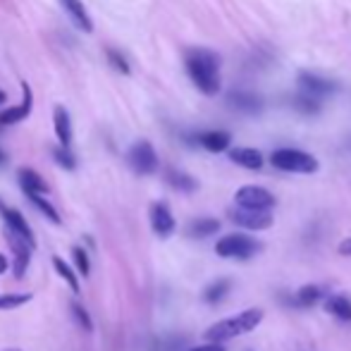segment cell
<instances>
[{"label": "cell", "instance_id": "6da1fadb", "mask_svg": "<svg viewBox=\"0 0 351 351\" xmlns=\"http://www.w3.org/2000/svg\"><path fill=\"white\" fill-rule=\"evenodd\" d=\"M184 67L194 86L206 96L220 91V58L208 48H191L184 56Z\"/></svg>", "mask_w": 351, "mask_h": 351}, {"label": "cell", "instance_id": "7a4b0ae2", "mask_svg": "<svg viewBox=\"0 0 351 351\" xmlns=\"http://www.w3.org/2000/svg\"><path fill=\"white\" fill-rule=\"evenodd\" d=\"M261 320H263V311L261 308L241 311L234 318H225V320H220V323H215L208 332H206V337H208V342L213 344H222V342H227V339H234V337H239V335H246V332H251V330H256L261 325Z\"/></svg>", "mask_w": 351, "mask_h": 351}, {"label": "cell", "instance_id": "3957f363", "mask_svg": "<svg viewBox=\"0 0 351 351\" xmlns=\"http://www.w3.org/2000/svg\"><path fill=\"white\" fill-rule=\"evenodd\" d=\"M270 162L282 172H299V175H311V172L318 170V160L311 153L299 151V148H278L270 156Z\"/></svg>", "mask_w": 351, "mask_h": 351}, {"label": "cell", "instance_id": "277c9868", "mask_svg": "<svg viewBox=\"0 0 351 351\" xmlns=\"http://www.w3.org/2000/svg\"><path fill=\"white\" fill-rule=\"evenodd\" d=\"M261 249V244L256 239L246 234H227L217 241L215 251L220 258H239V261H246Z\"/></svg>", "mask_w": 351, "mask_h": 351}, {"label": "cell", "instance_id": "5b68a950", "mask_svg": "<svg viewBox=\"0 0 351 351\" xmlns=\"http://www.w3.org/2000/svg\"><path fill=\"white\" fill-rule=\"evenodd\" d=\"M234 201H237V206L244 210H265L268 213L275 206V196L270 194L268 189H263V186H254V184L241 186V189L234 194Z\"/></svg>", "mask_w": 351, "mask_h": 351}, {"label": "cell", "instance_id": "8992f818", "mask_svg": "<svg viewBox=\"0 0 351 351\" xmlns=\"http://www.w3.org/2000/svg\"><path fill=\"white\" fill-rule=\"evenodd\" d=\"M130 165L139 175H153L158 170V153L148 141H136L130 148Z\"/></svg>", "mask_w": 351, "mask_h": 351}, {"label": "cell", "instance_id": "52a82bcc", "mask_svg": "<svg viewBox=\"0 0 351 351\" xmlns=\"http://www.w3.org/2000/svg\"><path fill=\"white\" fill-rule=\"evenodd\" d=\"M5 237H8V244H10V249H12V254H14V263H12L14 278L22 280L24 273H27V268H29V261H32V244H29V241H24L22 237H17L14 232H10V230H5Z\"/></svg>", "mask_w": 351, "mask_h": 351}, {"label": "cell", "instance_id": "ba28073f", "mask_svg": "<svg viewBox=\"0 0 351 351\" xmlns=\"http://www.w3.org/2000/svg\"><path fill=\"white\" fill-rule=\"evenodd\" d=\"M232 220L237 225L246 227V230H268L273 225V215L265 210H244V208H237L232 210Z\"/></svg>", "mask_w": 351, "mask_h": 351}, {"label": "cell", "instance_id": "9c48e42d", "mask_svg": "<svg viewBox=\"0 0 351 351\" xmlns=\"http://www.w3.org/2000/svg\"><path fill=\"white\" fill-rule=\"evenodd\" d=\"M335 88L337 86H335L332 82L318 77V74H311V72L299 74V91L304 93V96H328Z\"/></svg>", "mask_w": 351, "mask_h": 351}, {"label": "cell", "instance_id": "30bf717a", "mask_svg": "<svg viewBox=\"0 0 351 351\" xmlns=\"http://www.w3.org/2000/svg\"><path fill=\"white\" fill-rule=\"evenodd\" d=\"M0 213H3L5 217V225H8L10 232H14L17 237H22L24 241H29V244L34 246V234H32V227H29V222L24 220V215L19 210L14 208H8V206L0 204Z\"/></svg>", "mask_w": 351, "mask_h": 351}, {"label": "cell", "instance_id": "8fae6325", "mask_svg": "<svg viewBox=\"0 0 351 351\" xmlns=\"http://www.w3.org/2000/svg\"><path fill=\"white\" fill-rule=\"evenodd\" d=\"M227 106L239 112H261L263 110V98L254 91H232L227 96Z\"/></svg>", "mask_w": 351, "mask_h": 351}, {"label": "cell", "instance_id": "7c38bea8", "mask_svg": "<svg viewBox=\"0 0 351 351\" xmlns=\"http://www.w3.org/2000/svg\"><path fill=\"white\" fill-rule=\"evenodd\" d=\"M151 227L158 237H170L175 232V217L165 204L151 206Z\"/></svg>", "mask_w": 351, "mask_h": 351}, {"label": "cell", "instance_id": "4fadbf2b", "mask_svg": "<svg viewBox=\"0 0 351 351\" xmlns=\"http://www.w3.org/2000/svg\"><path fill=\"white\" fill-rule=\"evenodd\" d=\"M19 186L24 189V194L32 196V194H48V182L43 180L41 175H38L36 170H32V167H22L19 170Z\"/></svg>", "mask_w": 351, "mask_h": 351}, {"label": "cell", "instance_id": "5bb4252c", "mask_svg": "<svg viewBox=\"0 0 351 351\" xmlns=\"http://www.w3.org/2000/svg\"><path fill=\"white\" fill-rule=\"evenodd\" d=\"M230 160L241 167H246V170H261V167H263V153L256 151V148H249V146H239V148H232L230 151Z\"/></svg>", "mask_w": 351, "mask_h": 351}, {"label": "cell", "instance_id": "9a60e30c", "mask_svg": "<svg viewBox=\"0 0 351 351\" xmlns=\"http://www.w3.org/2000/svg\"><path fill=\"white\" fill-rule=\"evenodd\" d=\"M32 110V91H29L27 84H22V103L17 108H10V110L0 112V125H17Z\"/></svg>", "mask_w": 351, "mask_h": 351}, {"label": "cell", "instance_id": "2e32d148", "mask_svg": "<svg viewBox=\"0 0 351 351\" xmlns=\"http://www.w3.org/2000/svg\"><path fill=\"white\" fill-rule=\"evenodd\" d=\"M62 8L67 10V14H70V19L74 24H77L82 32L91 34L93 32V22H91V14L86 12V8H84L82 0H60Z\"/></svg>", "mask_w": 351, "mask_h": 351}, {"label": "cell", "instance_id": "e0dca14e", "mask_svg": "<svg viewBox=\"0 0 351 351\" xmlns=\"http://www.w3.org/2000/svg\"><path fill=\"white\" fill-rule=\"evenodd\" d=\"M53 125H56V134H58V139H60V146L70 148V143H72V122H70V115H67V110L62 106H58L56 112H53Z\"/></svg>", "mask_w": 351, "mask_h": 351}, {"label": "cell", "instance_id": "ac0fdd59", "mask_svg": "<svg viewBox=\"0 0 351 351\" xmlns=\"http://www.w3.org/2000/svg\"><path fill=\"white\" fill-rule=\"evenodd\" d=\"M230 141H232V136L227 134V132L213 130V132H204V134H199V143L206 148V151H210V153L227 151V148H230Z\"/></svg>", "mask_w": 351, "mask_h": 351}, {"label": "cell", "instance_id": "d6986e66", "mask_svg": "<svg viewBox=\"0 0 351 351\" xmlns=\"http://www.w3.org/2000/svg\"><path fill=\"white\" fill-rule=\"evenodd\" d=\"M220 230V222L213 220V217H199V220H194L189 225V237H194V239H206V237L215 234V232Z\"/></svg>", "mask_w": 351, "mask_h": 351}, {"label": "cell", "instance_id": "ffe728a7", "mask_svg": "<svg viewBox=\"0 0 351 351\" xmlns=\"http://www.w3.org/2000/svg\"><path fill=\"white\" fill-rule=\"evenodd\" d=\"M325 308L332 315H337L339 320H351V301L347 296H330Z\"/></svg>", "mask_w": 351, "mask_h": 351}, {"label": "cell", "instance_id": "44dd1931", "mask_svg": "<svg viewBox=\"0 0 351 351\" xmlns=\"http://www.w3.org/2000/svg\"><path fill=\"white\" fill-rule=\"evenodd\" d=\"M167 182L180 191H194L196 189L194 177L184 175V172H180V170H167Z\"/></svg>", "mask_w": 351, "mask_h": 351}, {"label": "cell", "instance_id": "7402d4cb", "mask_svg": "<svg viewBox=\"0 0 351 351\" xmlns=\"http://www.w3.org/2000/svg\"><path fill=\"white\" fill-rule=\"evenodd\" d=\"M320 287H315V285H306V287H301L299 291H296V304L299 306H313V304H318V299H320Z\"/></svg>", "mask_w": 351, "mask_h": 351}, {"label": "cell", "instance_id": "603a6c76", "mask_svg": "<svg viewBox=\"0 0 351 351\" xmlns=\"http://www.w3.org/2000/svg\"><path fill=\"white\" fill-rule=\"evenodd\" d=\"M227 291H230V280H217L204 291V299L208 301V304H217L220 299H225Z\"/></svg>", "mask_w": 351, "mask_h": 351}, {"label": "cell", "instance_id": "cb8c5ba5", "mask_svg": "<svg viewBox=\"0 0 351 351\" xmlns=\"http://www.w3.org/2000/svg\"><path fill=\"white\" fill-rule=\"evenodd\" d=\"M53 265H56L58 275H60V278L72 287L74 294H79V280H77V275H74V270L70 268V265H67L62 258H53Z\"/></svg>", "mask_w": 351, "mask_h": 351}, {"label": "cell", "instance_id": "d4e9b609", "mask_svg": "<svg viewBox=\"0 0 351 351\" xmlns=\"http://www.w3.org/2000/svg\"><path fill=\"white\" fill-rule=\"evenodd\" d=\"M29 301H32V294H0V311H14Z\"/></svg>", "mask_w": 351, "mask_h": 351}, {"label": "cell", "instance_id": "484cf974", "mask_svg": "<svg viewBox=\"0 0 351 351\" xmlns=\"http://www.w3.org/2000/svg\"><path fill=\"white\" fill-rule=\"evenodd\" d=\"M29 201H32V204H34V206H36V208H38V210H41V213H43V215H46V217H48V220H53V222H56V225H60V215H58V210H56V208H53V206H51V204H48V201H46V199H43V196H41V194H32V196H29Z\"/></svg>", "mask_w": 351, "mask_h": 351}, {"label": "cell", "instance_id": "4316f807", "mask_svg": "<svg viewBox=\"0 0 351 351\" xmlns=\"http://www.w3.org/2000/svg\"><path fill=\"white\" fill-rule=\"evenodd\" d=\"M53 160H56L60 167H65V170H74V167H77V160H74L70 148H65V146L53 148Z\"/></svg>", "mask_w": 351, "mask_h": 351}, {"label": "cell", "instance_id": "83f0119b", "mask_svg": "<svg viewBox=\"0 0 351 351\" xmlns=\"http://www.w3.org/2000/svg\"><path fill=\"white\" fill-rule=\"evenodd\" d=\"M74 254V263H77V268H79V275H91V265H88V254L84 249H74L72 251Z\"/></svg>", "mask_w": 351, "mask_h": 351}, {"label": "cell", "instance_id": "f1b7e54d", "mask_svg": "<svg viewBox=\"0 0 351 351\" xmlns=\"http://www.w3.org/2000/svg\"><path fill=\"white\" fill-rule=\"evenodd\" d=\"M108 60H110V65L115 67L117 72L130 74V65H127V60H125V58H122L117 51H108Z\"/></svg>", "mask_w": 351, "mask_h": 351}, {"label": "cell", "instance_id": "f546056e", "mask_svg": "<svg viewBox=\"0 0 351 351\" xmlns=\"http://www.w3.org/2000/svg\"><path fill=\"white\" fill-rule=\"evenodd\" d=\"M72 315L79 320V325H82L84 330H91V318H88V313L82 308V306H72Z\"/></svg>", "mask_w": 351, "mask_h": 351}, {"label": "cell", "instance_id": "4dcf8cb0", "mask_svg": "<svg viewBox=\"0 0 351 351\" xmlns=\"http://www.w3.org/2000/svg\"><path fill=\"white\" fill-rule=\"evenodd\" d=\"M189 351H225L222 349V344H201V347H194V349H189Z\"/></svg>", "mask_w": 351, "mask_h": 351}, {"label": "cell", "instance_id": "1f68e13d", "mask_svg": "<svg viewBox=\"0 0 351 351\" xmlns=\"http://www.w3.org/2000/svg\"><path fill=\"white\" fill-rule=\"evenodd\" d=\"M339 254H342V256H351V239H344L342 244H339Z\"/></svg>", "mask_w": 351, "mask_h": 351}, {"label": "cell", "instance_id": "d6a6232c", "mask_svg": "<svg viewBox=\"0 0 351 351\" xmlns=\"http://www.w3.org/2000/svg\"><path fill=\"white\" fill-rule=\"evenodd\" d=\"M3 273H8V258L0 254V275H3Z\"/></svg>", "mask_w": 351, "mask_h": 351}, {"label": "cell", "instance_id": "836d02e7", "mask_svg": "<svg viewBox=\"0 0 351 351\" xmlns=\"http://www.w3.org/2000/svg\"><path fill=\"white\" fill-rule=\"evenodd\" d=\"M3 162H5V153L0 151V165H3Z\"/></svg>", "mask_w": 351, "mask_h": 351}, {"label": "cell", "instance_id": "e575fe53", "mask_svg": "<svg viewBox=\"0 0 351 351\" xmlns=\"http://www.w3.org/2000/svg\"><path fill=\"white\" fill-rule=\"evenodd\" d=\"M0 103H5V93L3 91H0Z\"/></svg>", "mask_w": 351, "mask_h": 351}, {"label": "cell", "instance_id": "d590c367", "mask_svg": "<svg viewBox=\"0 0 351 351\" xmlns=\"http://www.w3.org/2000/svg\"><path fill=\"white\" fill-rule=\"evenodd\" d=\"M8 351H19V349H8Z\"/></svg>", "mask_w": 351, "mask_h": 351}]
</instances>
